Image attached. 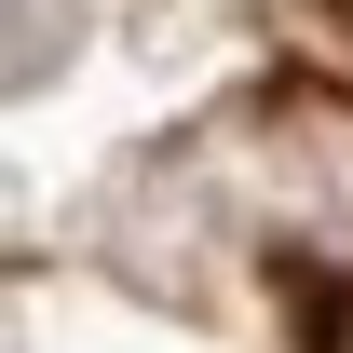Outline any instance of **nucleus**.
<instances>
[]
</instances>
